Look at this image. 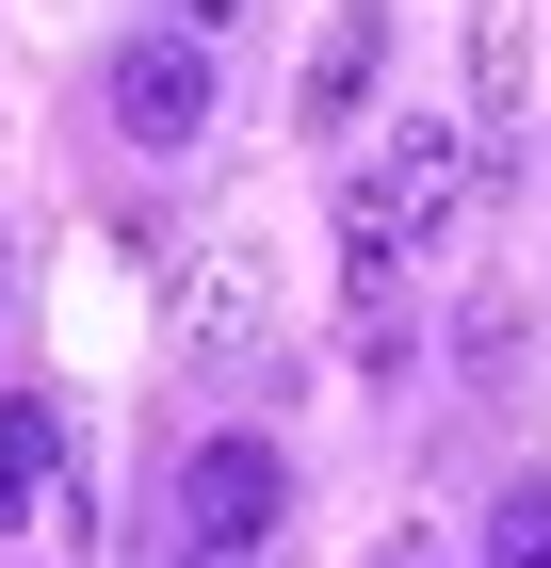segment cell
I'll use <instances>...</instances> for the list:
<instances>
[{
  "label": "cell",
  "instance_id": "6da1fadb",
  "mask_svg": "<svg viewBox=\"0 0 551 568\" xmlns=\"http://www.w3.org/2000/svg\"><path fill=\"white\" fill-rule=\"evenodd\" d=\"M470 195H487L470 114H389V131L340 163V261H422V244H455Z\"/></svg>",
  "mask_w": 551,
  "mask_h": 568
},
{
  "label": "cell",
  "instance_id": "7a4b0ae2",
  "mask_svg": "<svg viewBox=\"0 0 551 568\" xmlns=\"http://www.w3.org/2000/svg\"><path fill=\"white\" fill-rule=\"evenodd\" d=\"M98 98H114V131L146 146V163H178V146H212V33H130Z\"/></svg>",
  "mask_w": 551,
  "mask_h": 568
},
{
  "label": "cell",
  "instance_id": "3957f363",
  "mask_svg": "<svg viewBox=\"0 0 551 568\" xmlns=\"http://www.w3.org/2000/svg\"><path fill=\"white\" fill-rule=\"evenodd\" d=\"M178 520H195V536H227V552H276V520H293V455H276L259 423L195 438V471H178Z\"/></svg>",
  "mask_w": 551,
  "mask_h": 568
},
{
  "label": "cell",
  "instance_id": "277c9868",
  "mask_svg": "<svg viewBox=\"0 0 551 568\" xmlns=\"http://www.w3.org/2000/svg\"><path fill=\"white\" fill-rule=\"evenodd\" d=\"M374 82H389V0H340L325 49H308V131H357V114H374Z\"/></svg>",
  "mask_w": 551,
  "mask_h": 568
},
{
  "label": "cell",
  "instance_id": "5b68a950",
  "mask_svg": "<svg viewBox=\"0 0 551 568\" xmlns=\"http://www.w3.org/2000/svg\"><path fill=\"white\" fill-rule=\"evenodd\" d=\"M49 504H65V406L17 390L0 406V520H49Z\"/></svg>",
  "mask_w": 551,
  "mask_h": 568
},
{
  "label": "cell",
  "instance_id": "8992f818",
  "mask_svg": "<svg viewBox=\"0 0 551 568\" xmlns=\"http://www.w3.org/2000/svg\"><path fill=\"white\" fill-rule=\"evenodd\" d=\"M195 342H227V357L259 342V276H244V261H212V276H195Z\"/></svg>",
  "mask_w": 551,
  "mask_h": 568
},
{
  "label": "cell",
  "instance_id": "52a82bcc",
  "mask_svg": "<svg viewBox=\"0 0 551 568\" xmlns=\"http://www.w3.org/2000/svg\"><path fill=\"white\" fill-rule=\"evenodd\" d=\"M487 568H551V487H503L487 504Z\"/></svg>",
  "mask_w": 551,
  "mask_h": 568
},
{
  "label": "cell",
  "instance_id": "ba28073f",
  "mask_svg": "<svg viewBox=\"0 0 551 568\" xmlns=\"http://www.w3.org/2000/svg\"><path fill=\"white\" fill-rule=\"evenodd\" d=\"M455 357H470V374H519V293H487V308H455Z\"/></svg>",
  "mask_w": 551,
  "mask_h": 568
},
{
  "label": "cell",
  "instance_id": "9c48e42d",
  "mask_svg": "<svg viewBox=\"0 0 551 568\" xmlns=\"http://www.w3.org/2000/svg\"><path fill=\"white\" fill-rule=\"evenodd\" d=\"M227 17H244V0H163V33H227Z\"/></svg>",
  "mask_w": 551,
  "mask_h": 568
},
{
  "label": "cell",
  "instance_id": "30bf717a",
  "mask_svg": "<svg viewBox=\"0 0 551 568\" xmlns=\"http://www.w3.org/2000/svg\"><path fill=\"white\" fill-rule=\"evenodd\" d=\"M178 568H259V552H227V536H178Z\"/></svg>",
  "mask_w": 551,
  "mask_h": 568
},
{
  "label": "cell",
  "instance_id": "8fae6325",
  "mask_svg": "<svg viewBox=\"0 0 551 568\" xmlns=\"http://www.w3.org/2000/svg\"><path fill=\"white\" fill-rule=\"evenodd\" d=\"M0 308H17V244H0Z\"/></svg>",
  "mask_w": 551,
  "mask_h": 568
}]
</instances>
